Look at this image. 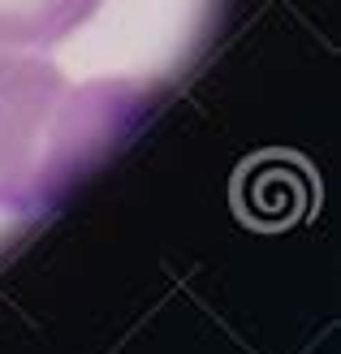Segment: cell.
I'll return each mask as SVG.
<instances>
[{
	"label": "cell",
	"instance_id": "1",
	"mask_svg": "<svg viewBox=\"0 0 341 354\" xmlns=\"http://www.w3.org/2000/svg\"><path fill=\"white\" fill-rule=\"evenodd\" d=\"M134 117V86H74L52 61L0 52V212L52 207Z\"/></svg>",
	"mask_w": 341,
	"mask_h": 354
},
{
	"label": "cell",
	"instance_id": "2",
	"mask_svg": "<svg viewBox=\"0 0 341 354\" xmlns=\"http://www.w3.org/2000/svg\"><path fill=\"white\" fill-rule=\"evenodd\" d=\"M104 0H0V52H35L69 39Z\"/></svg>",
	"mask_w": 341,
	"mask_h": 354
}]
</instances>
